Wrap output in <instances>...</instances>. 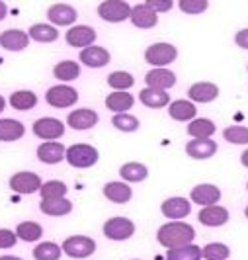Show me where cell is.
I'll return each instance as SVG.
<instances>
[{
    "label": "cell",
    "mask_w": 248,
    "mask_h": 260,
    "mask_svg": "<svg viewBox=\"0 0 248 260\" xmlns=\"http://www.w3.org/2000/svg\"><path fill=\"white\" fill-rule=\"evenodd\" d=\"M196 239V229L190 223L184 221H170L166 225H162L157 233V241L164 248H180L192 245Z\"/></svg>",
    "instance_id": "cell-1"
},
{
    "label": "cell",
    "mask_w": 248,
    "mask_h": 260,
    "mask_svg": "<svg viewBox=\"0 0 248 260\" xmlns=\"http://www.w3.org/2000/svg\"><path fill=\"white\" fill-rule=\"evenodd\" d=\"M98 158H100V153L92 145L79 143L66 149V162L75 169H90L98 162Z\"/></svg>",
    "instance_id": "cell-2"
},
{
    "label": "cell",
    "mask_w": 248,
    "mask_h": 260,
    "mask_svg": "<svg viewBox=\"0 0 248 260\" xmlns=\"http://www.w3.org/2000/svg\"><path fill=\"white\" fill-rule=\"evenodd\" d=\"M178 57V49L172 43H153L145 51V61L155 69H166V65L174 63Z\"/></svg>",
    "instance_id": "cell-3"
},
{
    "label": "cell",
    "mask_w": 248,
    "mask_h": 260,
    "mask_svg": "<svg viewBox=\"0 0 248 260\" xmlns=\"http://www.w3.org/2000/svg\"><path fill=\"white\" fill-rule=\"evenodd\" d=\"M63 252L70 258H88L96 252V241L90 237H82V235H75L68 237L63 243Z\"/></svg>",
    "instance_id": "cell-4"
},
{
    "label": "cell",
    "mask_w": 248,
    "mask_h": 260,
    "mask_svg": "<svg viewBox=\"0 0 248 260\" xmlns=\"http://www.w3.org/2000/svg\"><path fill=\"white\" fill-rule=\"evenodd\" d=\"M131 8L133 6H129L125 0H105L98 6V14L105 22L119 24L131 18Z\"/></svg>",
    "instance_id": "cell-5"
},
{
    "label": "cell",
    "mask_w": 248,
    "mask_h": 260,
    "mask_svg": "<svg viewBox=\"0 0 248 260\" xmlns=\"http://www.w3.org/2000/svg\"><path fill=\"white\" fill-rule=\"evenodd\" d=\"M45 100L47 104L53 106V108H70V106L77 104L79 100V92L75 90L73 86H66V84H57V86H51L47 94H45Z\"/></svg>",
    "instance_id": "cell-6"
},
{
    "label": "cell",
    "mask_w": 248,
    "mask_h": 260,
    "mask_svg": "<svg viewBox=\"0 0 248 260\" xmlns=\"http://www.w3.org/2000/svg\"><path fill=\"white\" fill-rule=\"evenodd\" d=\"M33 135L40 137L43 141H55L61 139L65 133V123L57 117H41L33 123Z\"/></svg>",
    "instance_id": "cell-7"
},
{
    "label": "cell",
    "mask_w": 248,
    "mask_h": 260,
    "mask_svg": "<svg viewBox=\"0 0 248 260\" xmlns=\"http://www.w3.org/2000/svg\"><path fill=\"white\" fill-rule=\"evenodd\" d=\"M135 233V223L127 217H112L104 223V235L112 241H127Z\"/></svg>",
    "instance_id": "cell-8"
},
{
    "label": "cell",
    "mask_w": 248,
    "mask_h": 260,
    "mask_svg": "<svg viewBox=\"0 0 248 260\" xmlns=\"http://www.w3.org/2000/svg\"><path fill=\"white\" fill-rule=\"evenodd\" d=\"M43 182L36 172H16L12 178H10V188L16 194H36L40 192Z\"/></svg>",
    "instance_id": "cell-9"
},
{
    "label": "cell",
    "mask_w": 248,
    "mask_h": 260,
    "mask_svg": "<svg viewBox=\"0 0 248 260\" xmlns=\"http://www.w3.org/2000/svg\"><path fill=\"white\" fill-rule=\"evenodd\" d=\"M145 82H147V88L166 92L176 84V75L168 69H153V71L147 73Z\"/></svg>",
    "instance_id": "cell-10"
},
{
    "label": "cell",
    "mask_w": 248,
    "mask_h": 260,
    "mask_svg": "<svg viewBox=\"0 0 248 260\" xmlns=\"http://www.w3.org/2000/svg\"><path fill=\"white\" fill-rule=\"evenodd\" d=\"M190 200L197 206H203V208L215 206L221 200V190L217 186H213V184H197L196 188L192 190V194H190Z\"/></svg>",
    "instance_id": "cell-11"
},
{
    "label": "cell",
    "mask_w": 248,
    "mask_h": 260,
    "mask_svg": "<svg viewBox=\"0 0 248 260\" xmlns=\"http://www.w3.org/2000/svg\"><path fill=\"white\" fill-rule=\"evenodd\" d=\"M160 211H162V215L168 217V219H184V217L190 215L192 204H190L186 198H178V196H176V198L164 200L162 206H160Z\"/></svg>",
    "instance_id": "cell-12"
},
{
    "label": "cell",
    "mask_w": 248,
    "mask_h": 260,
    "mask_svg": "<svg viewBox=\"0 0 248 260\" xmlns=\"http://www.w3.org/2000/svg\"><path fill=\"white\" fill-rule=\"evenodd\" d=\"M98 114L90 110V108H80V110H73L68 117H66V123L77 131H84V129H90L98 123Z\"/></svg>",
    "instance_id": "cell-13"
},
{
    "label": "cell",
    "mask_w": 248,
    "mask_h": 260,
    "mask_svg": "<svg viewBox=\"0 0 248 260\" xmlns=\"http://www.w3.org/2000/svg\"><path fill=\"white\" fill-rule=\"evenodd\" d=\"M47 18L55 26H73L79 18V12L70 4H53L47 10Z\"/></svg>",
    "instance_id": "cell-14"
},
{
    "label": "cell",
    "mask_w": 248,
    "mask_h": 260,
    "mask_svg": "<svg viewBox=\"0 0 248 260\" xmlns=\"http://www.w3.org/2000/svg\"><path fill=\"white\" fill-rule=\"evenodd\" d=\"M66 43L70 47H90L96 39V29L90 26H73L66 31Z\"/></svg>",
    "instance_id": "cell-15"
},
{
    "label": "cell",
    "mask_w": 248,
    "mask_h": 260,
    "mask_svg": "<svg viewBox=\"0 0 248 260\" xmlns=\"http://www.w3.org/2000/svg\"><path fill=\"white\" fill-rule=\"evenodd\" d=\"M131 22L133 26L139 27V29H151L158 24V14L155 10H151L147 4H137L131 8Z\"/></svg>",
    "instance_id": "cell-16"
},
{
    "label": "cell",
    "mask_w": 248,
    "mask_h": 260,
    "mask_svg": "<svg viewBox=\"0 0 248 260\" xmlns=\"http://www.w3.org/2000/svg\"><path fill=\"white\" fill-rule=\"evenodd\" d=\"M29 45V36L22 29H6L0 34V47L6 51H24Z\"/></svg>",
    "instance_id": "cell-17"
},
{
    "label": "cell",
    "mask_w": 248,
    "mask_h": 260,
    "mask_svg": "<svg viewBox=\"0 0 248 260\" xmlns=\"http://www.w3.org/2000/svg\"><path fill=\"white\" fill-rule=\"evenodd\" d=\"M38 158L45 165H57L66 158V149L59 141H47L38 147Z\"/></svg>",
    "instance_id": "cell-18"
},
{
    "label": "cell",
    "mask_w": 248,
    "mask_h": 260,
    "mask_svg": "<svg viewBox=\"0 0 248 260\" xmlns=\"http://www.w3.org/2000/svg\"><path fill=\"white\" fill-rule=\"evenodd\" d=\"M110 53L104 47H98V45H90L86 49L80 51V63H84L90 69H102L110 63Z\"/></svg>",
    "instance_id": "cell-19"
},
{
    "label": "cell",
    "mask_w": 248,
    "mask_h": 260,
    "mask_svg": "<svg viewBox=\"0 0 248 260\" xmlns=\"http://www.w3.org/2000/svg\"><path fill=\"white\" fill-rule=\"evenodd\" d=\"M188 96H190V100H194V102L209 104V102H213V100L219 96V86L213 84V82H196V84L190 86Z\"/></svg>",
    "instance_id": "cell-20"
},
{
    "label": "cell",
    "mask_w": 248,
    "mask_h": 260,
    "mask_svg": "<svg viewBox=\"0 0 248 260\" xmlns=\"http://www.w3.org/2000/svg\"><path fill=\"white\" fill-rule=\"evenodd\" d=\"M197 219L201 225H205V227H221L225 223L229 221V211L223 208V206H207V208H203L199 211V215H197Z\"/></svg>",
    "instance_id": "cell-21"
},
{
    "label": "cell",
    "mask_w": 248,
    "mask_h": 260,
    "mask_svg": "<svg viewBox=\"0 0 248 260\" xmlns=\"http://www.w3.org/2000/svg\"><path fill=\"white\" fill-rule=\"evenodd\" d=\"M186 153L196 160H205L217 153V143L211 139H194L186 145Z\"/></svg>",
    "instance_id": "cell-22"
},
{
    "label": "cell",
    "mask_w": 248,
    "mask_h": 260,
    "mask_svg": "<svg viewBox=\"0 0 248 260\" xmlns=\"http://www.w3.org/2000/svg\"><path fill=\"white\" fill-rule=\"evenodd\" d=\"M24 133H26V127H24L22 121L10 119V117L0 119V141H6V143L18 141V139L24 137Z\"/></svg>",
    "instance_id": "cell-23"
},
{
    "label": "cell",
    "mask_w": 248,
    "mask_h": 260,
    "mask_svg": "<svg viewBox=\"0 0 248 260\" xmlns=\"http://www.w3.org/2000/svg\"><path fill=\"white\" fill-rule=\"evenodd\" d=\"M196 106L190 100H176L168 106V116L176 121H194L196 119Z\"/></svg>",
    "instance_id": "cell-24"
},
{
    "label": "cell",
    "mask_w": 248,
    "mask_h": 260,
    "mask_svg": "<svg viewBox=\"0 0 248 260\" xmlns=\"http://www.w3.org/2000/svg\"><path fill=\"white\" fill-rule=\"evenodd\" d=\"M104 196L114 204H127L133 192L127 182H108L104 186Z\"/></svg>",
    "instance_id": "cell-25"
},
{
    "label": "cell",
    "mask_w": 248,
    "mask_h": 260,
    "mask_svg": "<svg viewBox=\"0 0 248 260\" xmlns=\"http://www.w3.org/2000/svg\"><path fill=\"white\" fill-rule=\"evenodd\" d=\"M133 104H135V98L127 92H112L105 98L108 110H112L116 114H127V110H131Z\"/></svg>",
    "instance_id": "cell-26"
},
{
    "label": "cell",
    "mask_w": 248,
    "mask_h": 260,
    "mask_svg": "<svg viewBox=\"0 0 248 260\" xmlns=\"http://www.w3.org/2000/svg\"><path fill=\"white\" fill-rule=\"evenodd\" d=\"M40 209L45 215H51V217H61V215H68L73 211V202L61 198V200H41Z\"/></svg>",
    "instance_id": "cell-27"
},
{
    "label": "cell",
    "mask_w": 248,
    "mask_h": 260,
    "mask_svg": "<svg viewBox=\"0 0 248 260\" xmlns=\"http://www.w3.org/2000/svg\"><path fill=\"white\" fill-rule=\"evenodd\" d=\"M215 123L205 117H197L194 121H190L188 125V135L194 139H211V135L215 133Z\"/></svg>",
    "instance_id": "cell-28"
},
{
    "label": "cell",
    "mask_w": 248,
    "mask_h": 260,
    "mask_svg": "<svg viewBox=\"0 0 248 260\" xmlns=\"http://www.w3.org/2000/svg\"><path fill=\"white\" fill-rule=\"evenodd\" d=\"M27 36L33 41H40V43H53L59 39V31H57V27L49 26V24H33L29 27Z\"/></svg>",
    "instance_id": "cell-29"
},
{
    "label": "cell",
    "mask_w": 248,
    "mask_h": 260,
    "mask_svg": "<svg viewBox=\"0 0 248 260\" xmlns=\"http://www.w3.org/2000/svg\"><path fill=\"white\" fill-rule=\"evenodd\" d=\"M139 100H141L147 108H164V106H168L170 96H168V92L143 88V90L139 92Z\"/></svg>",
    "instance_id": "cell-30"
},
{
    "label": "cell",
    "mask_w": 248,
    "mask_h": 260,
    "mask_svg": "<svg viewBox=\"0 0 248 260\" xmlns=\"http://www.w3.org/2000/svg\"><path fill=\"white\" fill-rule=\"evenodd\" d=\"M38 104V96L36 92L31 90H18L10 94V106L14 110H20V112H27L31 108H36Z\"/></svg>",
    "instance_id": "cell-31"
},
{
    "label": "cell",
    "mask_w": 248,
    "mask_h": 260,
    "mask_svg": "<svg viewBox=\"0 0 248 260\" xmlns=\"http://www.w3.org/2000/svg\"><path fill=\"white\" fill-rule=\"evenodd\" d=\"M119 174H121V178L125 182H143L145 178L149 176V170L141 162H125L119 169Z\"/></svg>",
    "instance_id": "cell-32"
},
{
    "label": "cell",
    "mask_w": 248,
    "mask_h": 260,
    "mask_svg": "<svg viewBox=\"0 0 248 260\" xmlns=\"http://www.w3.org/2000/svg\"><path fill=\"white\" fill-rule=\"evenodd\" d=\"M53 75L59 80H65V82H70V80H77L80 75V65L77 61H61L57 63L55 69H53Z\"/></svg>",
    "instance_id": "cell-33"
},
{
    "label": "cell",
    "mask_w": 248,
    "mask_h": 260,
    "mask_svg": "<svg viewBox=\"0 0 248 260\" xmlns=\"http://www.w3.org/2000/svg\"><path fill=\"white\" fill-rule=\"evenodd\" d=\"M16 235H18V239H22L26 243H33V241H40L41 239L43 227L36 221H24L16 227Z\"/></svg>",
    "instance_id": "cell-34"
},
{
    "label": "cell",
    "mask_w": 248,
    "mask_h": 260,
    "mask_svg": "<svg viewBox=\"0 0 248 260\" xmlns=\"http://www.w3.org/2000/svg\"><path fill=\"white\" fill-rule=\"evenodd\" d=\"M133 84H135V78L125 71H116L108 77V86L114 88L116 92H127Z\"/></svg>",
    "instance_id": "cell-35"
},
{
    "label": "cell",
    "mask_w": 248,
    "mask_h": 260,
    "mask_svg": "<svg viewBox=\"0 0 248 260\" xmlns=\"http://www.w3.org/2000/svg\"><path fill=\"white\" fill-rule=\"evenodd\" d=\"M63 248L59 247L57 243H40L38 247L33 248V258L36 260H59L61 258Z\"/></svg>",
    "instance_id": "cell-36"
},
{
    "label": "cell",
    "mask_w": 248,
    "mask_h": 260,
    "mask_svg": "<svg viewBox=\"0 0 248 260\" xmlns=\"http://www.w3.org/2000/svg\"><path fill=\"white\" fill-rule=\"evenodd\" d=\"M66 192H68V188L61 180H49L43 184L40 190L41 200H61L66 196Z\"/></svg>",
    "instance_id": "cell-37"
},
{
    "label": "cell",
    "mask_w": 248,
    "mask_h": 260,
    "mask_svg": "<svg viewBox=\"0 0 248 260\" xmlns=\"http://www.w3.org/2000/svg\"><path fill=\"white\" fill-rule=\"evenodd\" d=\"M166 260H201V248L196 245L172 248L166 254Z\"/></svg>",
    "instance_id": "cell-38"
},
{
    "label": "cell",
    "mask_w": 248,
    "mask_h": 260,
    "mask_svg": "<svg viewBox=\"0 0 248 260\" xmlns=\"http://www.w3.org/2000/svg\"><path fill=\"white\" fill-rule=\"evenodd\" d=\"M231 256V250L223 243H209L201 248V258L205 260H227Z\"/></svg>",
    "instance_id": "cell-39"
},
{
    "label": "cell",
    "mask_w": 248,
    "mask_h": 260,
    "mask_svg": "<svg viewBox=\"0 0 248 260\" xmlns=\"http://www.w3.org/2000/svg\"><path fill=\"white\" fill-rule=\"evenodd\" d=\"M112 125L116 129L123 131V133H131V131H137L139 129V119L131 114H116L114 119H112Z\"/></svg>",
    "instance_id": "cell-40"
},
{
    "label": "cell",
    "mask_w": 248,
    "mask_h": 260,
    "mask_svg": "<svg viewBox=\"0 0 248 260\" xmlns=\"http://www.w3.org/2000/svg\"><path fill=\"white\" fill-rule=\"evenodd\" d=\"M223 137L225 141L235 145H246L248 143V127L244 125H231L223 131Z\"/></svg>",
    "instance_id": "cell-41"
},
{
    "label": "cell",
    "mask_w": 248,
    "mask_h": 260,
    "mask_svg": "<svg viewBox=\"0 0 248 260\" xmlns=\"http://www.w3.org/2000/svg\"><path fill=\"white\" fill-rule=\"evenodd\" d=\"M180 10L186 14H201L207 10V0H180Z\"/></svg>",
    "instance_id": "cell-42"
},
{
    "label": "cell",
    "mask_w": 248,
    "mask_h": 260,
    "mask_svg": "<svg viewBox=\"0 0 248 260\" xmlns=\"http://www.w3.org/2000/svg\"><path fill=\"white\" fill-rule=\"evenodd\" d=\"M18 243V235L10 229H0V248H12Z\"/></svg>",
    "instance_id": "cell-43"
},
{
    "label": "cell",
    "mask_w": 248,
    "mask_h": 260,
    "mask_svg": "<svg viewBox=\"0 0 248 260\" xmlns=\"http://www.w3.org/2000/svg\"><path fill=\"white\" fill-rule=\"evenodd\" d=\"M151 10H155V12H168V10H172V0H147L145 2Z\"/></svg>",
    "instance_id": "cell-44"
},
{
    "label": "cell",
    "mask_w": 248,
    "mask_h": 260,
    "mask_svg": "<svg viewBox=\"0 0 248 260\" xmlns=\"http://www.w3.org/2000/svg\"><path fill=\"white\" fill-rule=\"evenodd\" d=\"M235 41H236V45H238V47L248 49V27H246V29H240V31L236 34Z\"/></svg>",
    "instance_id": "cell-45"
},
{
    "label": "cell",
    "mask_w": 248,
    "mask_h": 260,
    "mask_svg": "<svg viewBox=\"0 0 248 260\" xmlns=\"http://www.w3.org/2000/svg\"><path fill=\"white\" fill-rule=\"evenodd\" d=\"M6 14H8V6L0 0V20H4V18H6Z\"/></svg>",
    "instance_id": "cell-46"
},
{
    "label": "cell",
    "mask_w": 248,
    "mask_h": 260,
    "mask_svg": "<svg viewBox=\"0 0 248 260\" xmlns=\"http://www.w3.org/2000/svg\"><path fill=\"white\" fill-rule=\"evenodd\" d=\"M240 162H242V167H246L248 169V149L240 155Z\"/></svg>",
    "instance_id": "cell-47"
},
{
    "label": "cell",
    "mask_w": 248,
    "mask_h": 260,
    "mask_svg": "<svg viewBox=\"0 0 248 260\" xmlns=\"http://www.w3.org/2000/svg\"><path fill=\"white\" fill-rule=\"evenodd\" d=\"M0 260H22L20 256H12V254H6V256H0Z\"/></svg>",
    "instance_id": "cell-48"
},
{
    "label": "cell",
    "mask_w": 248,
    "mask_h": 260,
    "mask_svg": "<svg viewBox=\"0 0 248 260\" xmlns=\"http://www.w3.org/2000/svg\"><path fill=\"white\" fill-rule=\"evenodd\" d=\"M4 108H6V100H4V98H2V96H0V114H2V112H4Z\"/></svg>",
    "instance_id": "cell-49"
},
{
    "label": "cell",
    "mask_w": 248,
    "mask_h": 260,
    "mask_svg": "<svg viewBox=\"0 0 248 260\" xmlns=\"http://www.w3.org/2000/svg\"><path fill=\"white\" fill-rule=\"evenodd\" d=\"M244 215H246V219H248V206H246V209H244Z\"/></svg>",
    "instance_id": "cell-50"
},
{
    "label": "cell",
    "mask_w": 248,
    "mask_h": 260,
    "mask_svg": "<svg viewBox=\"0 0 248 260\" xmlns=\"http://www.w3.org/2000/svg\"><path fill=\"white\" fill-rule=\"evenodd\" d=\"M246 188H248V184H246Z\"/></svg>",
    "instance_id": "cell-51"
},
{
    "label": "cell",
    "mask_w": 248,
    "mask_h": 260,
    "mask_svg": "<svg viewBox=\"0 0 248 260\" xmlns=\"http://www.w3.org/2000/svg\"><path fill=\"white\" fill-rule=\"evenodd\" d=\"M246 71H248V67H246Z\"/></svg>",
    "instance_id": "cell-52"
}]
</instances>
